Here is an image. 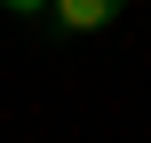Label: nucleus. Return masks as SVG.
I'll return each instance as SVG.
<instances>
[{
    "label": "nucleus",
    "mask_w": 151,
    "mask_h": 143,
    "mask_svg": "<svg viewBox=\"0 0 151 143\" xmlns=\"http://www.w3.org/2000/svg\"><path fill=\"white\" fill-rule=\"evenodd\" d=\"M0 8H16V16H40V8H56V0H0Z\"/></svg>",
    "instance_id": "2"
},
{
    "label": "nucleus",
    "mask_w": 151,
    "mask_h": 143,
    "mask_svg": "<svg viewBox=\"0 0 151 143\" xmlns=\"http://www.w3.org/2000/svg\"><path fill=\"white\" fill-rule=\"evenodd\" d=\"M119 8H127V0H56V24H64V32H104Z\"/></svg>",
    "instance_id": "1"
}]
</instances>
